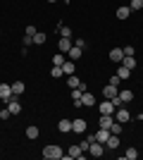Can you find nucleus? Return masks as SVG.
Listing matches in <instances>:
<instances>
[{
    "label": "nucleus",
    "mask_w": 143,
    "mask_h": 160,
    "mask_svg": "<svg viewBox=\"0 0 143 160\" xmlns=\"http://www.w3.org/2000/svg\"><path fill=\"white\" fill-rule=\"evenodd\" d=\"M43 158L45 160H60V158H64V153H62V148L57 146V143H53V146L43 148Z\"/></svg>",
    "instance_id": "obj_1"
},
{
    "label": "nucleus",
    "mask_w": 143,
    "mask_h": 160,
    "mask_svg": "<svg viewBox=\"0 0 143 160\" xmlns=\"http://www.w3.org/2000/svg\"><path fill=\"white\" fill-rule=\"evenodd\" d=\"M112 117H115V120L117 122H122V124H124V122H129L131 120V115H129V110H126V108H117V110H115V115H112Z\"/></svg>",
    "instance_id": "obj_2"
},
{
    "label": "nucleus",
    "mask_w": 143,
    "mask_h": 160,
    "mask_svg": "<svg viewBox=\"0 0 143 160\" xmlns=\"http://www.w3.org/2000/svg\"><path fill=\"white\" fill-rule=\"evenodd\" d=\"M98 110H100V115H115V110H117V108L112 105V100H107V98H105V100L100 103V105H98Z\"/></svg>",
    "instance_id": "obj_3"
},
{
    "label": "nucleus",
    "mask_w": 143,
    "mask_h": 160,
    "mask_svg": "<svg viewBox=\"0 0 143 160\" xmlns=\"http://www.w3.org/2000/svg\"><path fill=\"white\" fill-rule=\"evenodd\" d=\"M14 98V93H12V86L10 84H0V100H12Z\"/></svg>",
    "instance_id": "obj_4"
},
{
    "label": "nucleus",
    "mask_w": 143,
    "mask_h": 160,
    "mask_svg": "<svg viewBox=\"0 0 143 160\" xmlns=\"http://www.w3.org/2000/svg\"><path fill=\"white\" fill-rule=\"evenodd\" d=\"M72 132H74V134H83V132H86V120H83V117L72 120Z\"/></svg>",
    "instance_id": "obj_5"
},
{
    "label": "nucleus",
    "mask_w": 143,
    "mask_h": 160,
    "mask_svg": "<svg viewBox=\"0 0 143 160\" xmlns=\"http://www.w3.org/2000/svg\"><path fill=\"white\" fill-rule=\"evenodd\" d=\"M105 148H107V151H115V148H119V134H110L107 141H105Z\"/></svg>",
    "instance_id": "obj_6"
},
{
    "label": "nucleus",
    "mask_w": 143,
    "mask_h": 160,
    "mask_svg": "<svg viewBox=\"0 0 143 160\" xmlns=\"http://www.w3.org/2000/svg\"><path fill=\"white\" fill-rule=\"evenodd\" d=\"M88 151H91V155H93V158H100V155L105 153V143H98V141H93Z\"/></svg>",
    "instance_id": "obj_7"
},
{
    "label": "nucleus",
    "mask_w": 143,
    "mask_h": 160,
    "mask_svg": "<svg viewBox=\"0 0 143 160\" xmlns=\"http://www.w3.org/2000/svg\"><path fill=\"white\" fill-rule=\"evenodd\" d=\"M7 110H10L12 115H19V112H21V103L17 100V96H14L12 100H7Z\"/></svg>",
    "instance_id": "obj_8"
},
{
    "label": "nucleus",
    "mask_w": 143,
    "mask_h": 160,
    "mask_svg": "<svg viewBox=\"0 0 143 160\" xmlns=\"http://www.w3.org/2000/svg\"><path fill=\"white\" fill-rule=\"evenodd\" d=\"M112 122H115V117H112V115H100V120H98V127L110 129V127H112Z\"/></svg>",
    "instance_id": "obj_9"
},
{
    "label": "nucleus",
    "mask_w": 143,
    "mask_h": 160,
    "mask_svg": "<svg viewBox=\"0 0 143 160\" xmlns=\"http://www.w3.org/2000/svg\"><path fill=\"white\" fill-rule=\"evenodd\" d=\"M81 55H83V48H79V46H72L67 50V58H69V60H79Z\"/></svg>",
    "instance_id": "obj_10"
},
{
    "label": "nucleus",
    "mask_w": 143,
    "mask_h": 160,
    "mask_svg": "<svg viewBox=\"0 0 143 160\" xmlns=\"http://www.w3.org/2000/svg\"><path fill=\"white\" fill-rule=\"evenodd\" d=\"M81 103H83L86 108H93V105H95V96L91 93V91H83V96H81Z\"/></svg>",
    "instance_id": "obj_11"
},
{
    "label": "nucleus",
    "mask_w": 143,
    "mask_h": 160,
    "mask_svg": "<svg viewBox=\"0 0 143 160\" xmlns=\"http://www.w3.org/2000/svg\"><path fill=\"white\" fill-rule=\"evenodd\" d=\"M110 60L112 62H122L124 60V50L122 48H112V50H110Z\"/></svg>",
    "instance_id": "obj_12"
},
{
    "label": "nucleus",
    "mask_w": 143,
    "mask_h": 160,
    "mask_svg": "<svg viewBox=\"0 0 143 160\" xmlns=\"http://www.w3.org/2000/svg\"><path fill=\"white\" fill-rule=\"evenodd\" d=\"M74 46V43H72V38H64V36H62L60 41H57V48H60V53H67L69 48Z\"/></svg>",
    "instance_id": "obj_13"
},
{
    "label": "nucleus",
    "mask_w": 143,
    "mask_h": 160,
    "mask_svg": "<svg viewBox=\"0 0 143 160\" xmlns=\"http://www.w3.org/2000/svg\"><path fill=\"white\" fill-rule=\"evenodd\" d=\"M117 93H119V91H117V86H112V84H107V86L102 88V96H105L107 100H112V98H115Z\"/></svg>",
    "instance_id": "obj_14"
},
{
    "label": "nucleus",
    "mask_w": 143,
    "mask_h": 160,
    "mask_svg": "<svg viewBox=\"0 0 143 160\" xmlns=\"http://www.w3.org/2000/svg\"><path fill=\"white\" fill-rule=\"evenodd\" d=\"M10 86H12V93L14 96H21V93H24V88H26V84H24V81H12Z\"/></svg>",
    "instance_id": "obj_15"
},
{
    "label": "nucleus",
    "mask_w": 143,
    "mask_h": 160,
    "mask_svg": "<svg viewBox=\"0 0 143 160\" xmlns=\"http://www.w3.org/2000/svg\"><path fill=\"white\" fill-rule=\"evenodd\" d=\"M57 129H60L62 134H69L72 132V120H60L57 122Z\"/></svg>",
    "instance_id": "obj_16"
},
{
    "label": "nucleus",
    "mask_w": 143,
    "mask_h": 160,
    "mask_svg": "<svg viewBox=\"0 0 143 160\" xmlns=\"http://www.w3.org/2000/svg\"><path fill=\"white\" fill-rule=\"evenodd\" d=\"M119 65L129 67V69H136V58H134V55H124V60L119 62Z\"/></svg>",
    "instance_id": "obj_17"
},
{
    "label": "nucleus",
    "mask_w": 143,
    "mask_h": 160,
    "mask_svg": "<svg viewBox=\"0 0 143 160\" xmlns=\"http://www.w3.org/2000/svg\"><path fill=\"white\" fill-rule=\"evenodd\" d=\"M107 136H110V129H98V134H95V141H98V143H105V141H107Z\"/></svg>",
    "instance_id": "obj_18"
},
{
    "label": "nucleus",
    "mask_w": 143,
    "mask_h": 160,
    "mask_svg": "<svg viewBox=\"0 0 143 160\" xmlns=\"http://www.w3.org/2000/svg\"><path fill=\"white\" fill-rule=\"evenodd\" d=\"M74 60H64V65H62V72H64V77H69V74H74Z\"/></svg>",
    "instance_id": "obj_19"
},
{
    "label": "nucleus",
    "mask_w": 143,
    "mask_h": 160,
    "mask_svg": "<svg viewBox=\"0 0 143 160\" xmlns=\"http://www.w3.org/2000/svg\"><path fill=\"white\" fill-rule=\"evenodd\" d=\"M131 7H117V19H129Z\"/></svg>",
    "instance_id": "obj_20"
},
{
    "label": "nucleus",
    "mask_w": 143,
    "mask_h": 160,
    "mask_svg": "<svg viewBox=\"0 0 143 160\" xmlns=\"http://www.w3.org/2000/svg\"><path fill=\"white\" fill-rule=\"evenodd\" d=\"M117 77H119V79H129V77H131V69H129V67H124V65H119Z\"/></svg>",
    "instance_id": "obj_21"
},
{
    "label": "nucleus",
    "mask_w": 143,
    "mask_h": 160,
    "mask_svg": "<svg viewBox=\"0 0 143 160\" xmlns=\"http://www.w3.org/2000/svg\"><path fill=\"white\" fill-rule=\"evenodd\" d=\"M67 84H69V88H79V86H81V79L74 77V74H69V77H67Z\"/></svg>",
    "instance_id": "obj_22"
},
{
    "label": "nucleus",
    "mask_w": 143,
    "mask_h": 160,
    "mask_svg": "<svg viewBox=\"0 0 143 160\" xmlns=\"http://www.w3.org/2000/svg\"><path fill=\"white\" fill-rule=\"evenodd\" d=\"M81 155H83L81 146H72V148H69V153H67V158H81Z\"/></svg>",
    "instance_id": "obj_23"
},
{
    "label": "nucleus",
    "mask_w": 143,
    "mask_h": 160,
    "mask_svg": "<svg viewBox=\"0 0 143 160\" xmlns=\"http://www.w3.org/2000/svg\"><path fill=\"white\" fill-rule=\"evenodd\" d=\"M45 41H48V36H45L43 31H36V33H34V43H36V46H43Z\"/></svg>",
    "instance_id": "obj_24"
},
{
    "label": "nucleus",
    "mask_w": 143,
    "mask_h": 160,
    "mask_svg": "<svg viewBox=\"0 0 143 160\" xmlns=\"http://www.w3.org/2000/svg\"><path fill=\"white\" fill-rule=\"evenodd\" d=\"M26 139H38V127H36V124H31V127H26Z\"/></svg>",
    "instance_id": "obj_25"
},
{
    "label": "nucleus",
    "mask_w": 143,
    "mask_h": 160,
    "mask_svg": "<svg viewBox=\"0 0 143 160\" xmlns=\"http://www.w3.org/2000/svg\"><path fill=\"white\" fill-rule=\"evenodd\" d=\"M138 158V151L136 148H126V153H124V160H136Z\"/></svg>",
    "instance_id": "obj_26"
},
{
    "label": "nucleus",
    "mask_w": 143,
    "mask_h": 160,
    "mask_svg": "<svg viewBox=\"0 0 143 160\" xmlns=\"http://www.w3.org/2000/svg\"><path fill=\"white\" fill-rule=\"evenodd\" d=\"M64 60H67V58H64L62 53H57V55L53 58V65H55V67H62V65H64Z\"/></svg>",
    "instance_id": "obj_27"
},
{
    "label": "nucleus",
    "mask_w": 143,
    "mask_h": 160,
    "mask_svg": "<svg viewBox=\"0 0 143 160\" xmlns=\"http://www.w3.org/2000/svg\"><path fill=\"white\" fill-rule=\"evenodd\" d=\"M119 98H122L124 103H131V98H134V93H131L129 88H126V91H119Z\"/></svg>",
    "instance_id": "obj_28"
},
{
    "label": "nucleus",
    "mask_w": 143,
    "mask_h": 160,
    "mask_svg": "<svg viewBox=\"0 0 143 160\" xmlns=\"http://www.w3.org/2000/svg\"><path fill=\"white\" fill-rule=\"evenodd\" d=\"M110 134H122V122H112V127H110Z\"/></svg>",
    "instance_id": "obj_29"
},
{
    "label": "nucleus",
    "mask_w": 143,
    "mask_h": 160,
    "mask_svg": "<svg viewBox=\"0 0 143 160\" xmlns=\"http://www.w3.org/2000/svg\"><path fill=\"white\" fill-rule=\"evenodd\" d=\"M81 96H83V88L81 86H79V88H72V100H79Z\"/></svg>",
    "instance_id": "obj_30"
},
{
    "label": "nucleus",
    "mask_w": 143,
    "mask_h": 160,
    "mask_svg": "<svg viewBox=\"0 0 143 160\" xmlns=\"http://www.w3.org/2000/svg\"><path fill=\"white\" fill-rule=\"evenodd\" d=\"M60 36L69 38V36H72V29H69V27H64V24H60Z\"/></svg>",
    "instance_id": "obj_31"
},
{
    "label": "nucleus",
    "mask_w": 143,
    "mask_h": 160,
    "mask_svg": "<svg viewBox=\"0 0 143 160\" xmlns=\"http://www.w3.org/2000/svg\"><path fill=\"white\" fill-rule=\"evenodd\" d=\"M131 12H134V10H143V0H131Z\"/></svg>",
    "instance_id": "obj_32"
},
{
    "label": "nucleus",
    "mask_w": 143,
    "mask_h": 160,
    "mask_svg": "<svg viewBox=\"0 0 143 160\" xmlns=\"http://www.w3.org/2000/svg\"><path fill=\"white\" fill-rule=\"evenodd\" d=\"M50 74H53V79H57V77H64L62 67H55V65H53V72H50Z\"/></svg>",
    "instance_id": "obj_33"
},
{
    "label": "nucleus",
    "mask_w": 143,
    "mask_h": 160,
    "mask_svg": "<svg viewBox=\"0 0 143 160\" xmlns=\"http://www.w3.org/2000/svg\"><path fill=\"white\" fill-rule=\"evenodd\" d=\"M112 105H115V108H122V105H124V100L119 98V93H117L115 98H112Z\"/></svg>",
    "instance_id": "obj_34"
},
{
    "label": "nucleus",
    "mask_w": 143,
    "mask_h": 160,
    "mask_svg": "<svg viewBox=\"0 0 143 160\" xmlns=\"http://www.w3.org/2000/svg\"><path fill=\"white\" fill-rule=\"evenodd\" d=\"M119 81H122V79H119L117 74H112V77H110V84H112V86H119Z\"/></svg>",
    "instance_id": "obj_35"
},
{
    "label": "nucleus",
    "mask_w": 143,
    "mask_h": 160,
    "mask_svg": "<svg viewBox=\"0 0 143 160\" xmlns=\"http://www.w3.org/2000/svg\"><path fill=\"white\" fill-rule=\"evenodd\" d=\"M10 115H12V112H10V110H7V108H5V110H0V120H7V117H10Z\"/></svg>",
    "instance_id": "obj_36"
},
{
    "label": "nucleus",
    "mask_w": 143,
    "mask_h": 160,
    "mask_svg": "<svg viewBox=\"0 0 143 160\" xmlns=\"http://www.w3.org/2000/svg\"><path fill=\"white\" fill-rule=\"evenodd\" d=\"M31 43H34V36H24V48H29Z\"/></svg>",
    "instance_id": "obj_37"
},
{
    "label": "nucleus",
    "mask_w": 143,
    "mask_h": 160,
    "mask_svg": "<svg viewBox=\"0 0 143 160\" xmlns=\"http://www.w3.org/2000/svg\"><path fill=\"white\" fill-rule=\"evenodd\" d=\"M122 50H124V55H134V53H136V50H134V46H126V48H122Z\"/></svg>",
    "instance_id": "obj_38"
},
{
    "label": "nucleus",
    "mask_w": 143,
    "mask_h": 160,
    "mask_svg": "<svg viewBox=\"0 0 143 160\" xmlns=\"http://www.w3.org/2000/svg\"><path fill=\"white\" fill-rule=\"evenodd\" d=\"M74 46H79V48H86V41H83V38H76V41H74Z\"/></svg>",
    "instance_id": "obj_39"
},
{
    "label": "nucleus",
    "mask_w": 143,
    "mask_h": 160,
    "mask_svg": "<svg viewBox=\"0 0 143 160\" xmlns=\"http://www.w3.org/2000/svg\"><path fill=\"white\" fill-rule=\"evenodd\" d=\"M50 2H55V0H50Z\"/></svg>",
    "instance_id": "obj_40"
}]
</instances>
